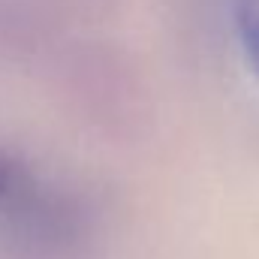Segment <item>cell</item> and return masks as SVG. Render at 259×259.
Segmentation results:
<instances>
[{"label":"cell","instance_id":"obj_1","mask_svg":"<svg viewBox=\"0 0 259 259\" xmlns=\"http://www.w3.org/2000/svg\"><path fill=\"white\" fill-rule=\"evenodd\" d=\"M235 33L247 64L259 78V0H235Z\"/></svg>","mask_w":259,"mask_h":259},{"label":"cell","instance_id":"obj_2","mask_svg":"<svg viewBox=\"0 0 259 259\" xmlns=\"http://www.w3.org/2000/svg\"><path fill=\"white\" fill-rule=\"evenodd\" d=\"M9 181H12V160L0 151V193L9 187Z\"/></svg>","mask_w":259,"mask_h":259}]
</instances>
